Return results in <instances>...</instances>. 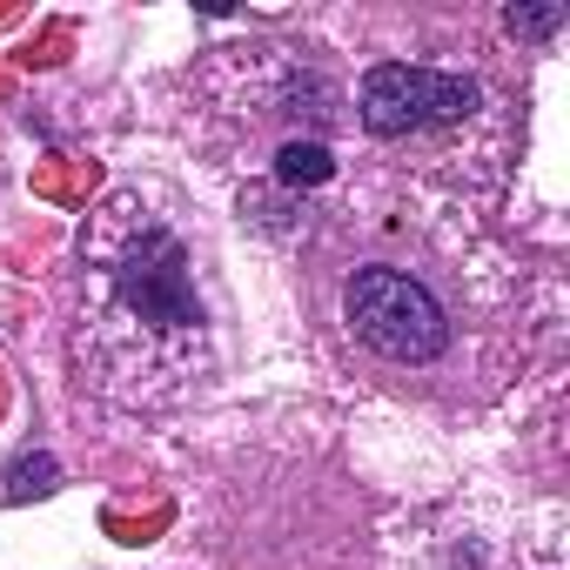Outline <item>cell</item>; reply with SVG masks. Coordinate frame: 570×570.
<instances>
[{
    "label": "cell",
    "instance_id": "obj_4",
    "mask_svg": "<svg viewBox=\"0 0 570 570\" xmlns=\"http://www.w3.org/2000/svg\"><path fill=\"white\" fill-rule=\"evenodd\" d=\"M330 175H336V161H330L323 141H282V155H275V181H289V188H323Z\"/></svg>",
    "mask_w": 570,
    "mask_h": 570
},
{
    "label": "cell",
    "instance_id": "obj_3",
    "mask_svg": "<svg viewBox=\"0 0 570 570\" xmlns=\"http://www.w3.org/2000/svg\"><path fill=\"white\" fill-rule=\"evenodd\" d=\"M115 289L121 303L155 323V330H195L202 323V303H195V282H188V255L168 228H141V242L121 255L115 268Z\"/></svg>",
    "mask_w": 570,
    "mask_h": 570
},
{
    "label": "cell",
    "instance_id": "obj_5",
    "mask_svg": "<svg viewBox=\"0 0 570 570\" xmlns=\"http://www.w3.org/2000/svg\"><path fill=\"white\" fill-rule=\"evenodd\" d=\"M55 476H61V463H55L48 450H35V456L8 463V476H0V503H28V497H48V490H55Z\"/></svg>",
    "mask_w": 570,
    "mask_h": 570
},
{
    "label": "cell",
    "instance_id": "obj_6",
    "mask_svg": "<svg viewBox=\"0 0 570 570\" xmlns=\"http://www.w3.org/2000/svg\"><path fill=\"white\" fill-rule=\"evenodd\" d=\"M503 28H510L517 41H543V35H557V28H563V8H510V14H503Z\"/></svg>",
    "mask_w": 570,
    "mask_h": 570
},
{
    "label": "cell",
    "instance_id": "obj_2",
    "mask_svg": "<svg viewBox=\"0 0 570 570\" xmlns=\"http://www.w3.org/2000/svg\"><path fill=\"white\" fill-rule=\"evenodd\" d=\"M470 108H476L470 75H436V68H403V61H383L363 75V128L370 135L443 128V121H463Z\"/></svg>",
    "mask_w": 570,
    "mask_h": 570
},
{
    "label": "cell",
    "instance_id": "obj_1",
    "mask_svg": "<svg viewBox=\"0 0 570 570\" xmlns=\"http://www.w3.org/2000/svg\"><path fill=\"white\" fill-rule=\"evenodd\" d=\"M343 316L390 363H436L450 350V323H443L436 296L423 282H410L403 268H356L343 289Z\"/></svg>",
    "mask_w": 570,
    "mask_h": 570
}]
</instances>
